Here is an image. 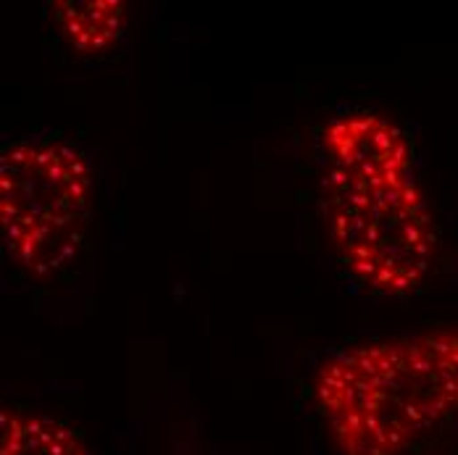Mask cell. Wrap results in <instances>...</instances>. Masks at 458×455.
I'll return each mask as SVG.
<instances>
[{"instance_id":"1","label":"cell","mask_w":458,"mask_h":455,"mask_svg":"<svg viewBox=\"0 0 458 455\" xmlns=\"http://www.w3.org/2000/svg\"><path fill=\"white\" fill-rule=\"evenodd\" d=\"M311 398L340 455H406L458 416V324L332 350Z\"/></svg>"},{"instance_id":"2","label":"cell","mask_w":458,"mask_h":455,"mask_svg":"<svg viewBox=\"0 0 458 455\" xmlns=\"http://www.w3.org/2000/svg\"><path fill=\"white\" fill-rule=\"evenodd\" d=\"M329 240L356 282L379 295H411L435 266L437 224L416 161L379 172L321 174Z\"/></svg>"},{"instance_id":"5","label":"cell","mask_w":458,"mask_h":455,"mask_svg":"<svg viewBox=\"0 0 458 455\" xmlns=\"http://www.w3.org/2000/svg\"><path fill=\"white\" fill-rule=\"evenodd\" d=\"M50 16L61 38L82 55H100L124 38L130 11L124 0H55Z\"/></svg>"},{"instance_id":"3","label":"cell","mask_w":458,"mask_h":455,"mask_svg":"<svg viewBox=\"0 0 458 455\" xmlns=\"http://www.w3.org/2000/svg\"><path fill=\"white\" fill-rule=\"evenodd\" d=\"M88 156L58 135L19 137L0 150V234L16 269L47 279L82 250L92 216Z\"/></svg>"},{"instance_id":"4","label":"cell","mask_w":458,"mask_h":455,"mask_svg":"<svg viewBox=\"0 0 458 455\" xmlns=\"http://www.w3.org/2000/svg\"><path fill=\"white\" fill-rule=\"evenodd\" d=\"M0 455H92L82 432L69 421L24 406L0 410Z\"/></svg>"}]
</instances>
